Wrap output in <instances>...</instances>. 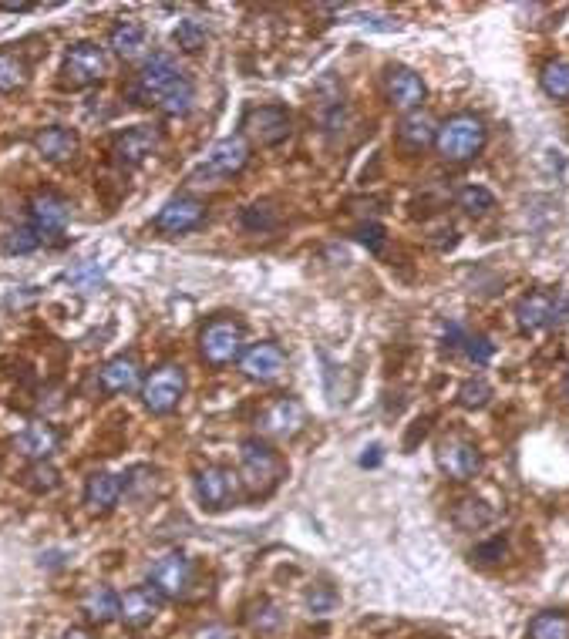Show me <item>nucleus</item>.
<instances>
[{
  "instance_id": "obj_15",
  "label": "nucleus",
  "mask_w": 569,
  "mask_h": 639,
  "mask_svg": "<svg viewBox=\"0 0 569 639\" xmlns=\"http://www.w3.org/2000/svg\"><path fill=\"white\" fill-rule=\"evenodd\" d=\"M236 478L229 468H219V465H209L196 475V495L199 502H203L209 512H223V508L233 505L236 498Z\"/></svg>"
},
{
  "instance_id": "obj_47",
  "label": "nucleus",
  "mask_w": 569,
  "mask_h": 639,
  "mask_svg": "<svg viewBox=\"0 0 569 639\" xmlns=\"http://www.w3.org/2000/svg\"><path fill=\"white\" fill-rule=\"evenodd\" d=\"M566 391H569V377H566Z\"/></svg>"
},
{
  "instance_id": "obj_10",
  "label": "nucleus",
  "mask_w": 569,
  "mask_h": 639,
  "mask_svg": "<svg viewBox=\"0 0 569 639\" xmlns=\"http://www.w3.org/2000/svg\"><path fill=\"white\" fill-rule=\"evenodd\" d=\"M290 135V115L280 105H260L250 108L243 118V138L256 145H280Z\"/></svg>"
},
{
  "instance_id": "obj_18",
  "label": "nucleus",
  "mask_w": 569,
  "mask_h": 639,
  "mask_svg": "<svg viewBox=\"0 0 569 639\" xmlns=\"http://www.w3.org/2000/svg\"><path fill=\"white\" fill-rule=\"evenodd\" d=\"M159 606H162V596L152 586H135L128 589L125 596H118V619L132 629H142L155 619Z\"/></svg>"
},
{
  "instance_id": "obj_14",
  "label": "nucleus",
  "mask_w": 569,
  "mask_h": 639,
  "mask_svg": "<svg viewBox=\"0 0 569 639\" xmlns=\"http://www.w3.org/2000/svg\"><path fill=\"white\" fill-rule=\"evenodd\" d=\"M203 222H206V206L199 199H192V196L169 199L159 209V216H155V226H159L162 233H172V236L192 233V229H199Z\"/></svg>"
},
{
  "instance_id": "obj_12",
  "label": "nucleus",
  "mask_w": 569,
  "mask_h": 639,
  "mask_svg": "<svg viewBox=\"0 0 569 639\" xmlns=\"http://www.w3.org/2000/svg\"><path fill=\"white\" fill-rule=\"evenodd\" d=\"M162 145V132L155 125H135V128H125L122 135L112 142V155L118 165H142L145 159H152L155 152H159Z\"/></svg>"
},
{
  "instance_id": "obj_33",
  "label": "nucleus",
  "mask_w": 569,
  "mask_h": 639,
  "mask_svg": "<svg viewBox=\"0 0 569 639\" xmlns=\"http://www.w3.org/2000/svg\"><path fill=\"white\" fill-rule=\"evenodd\" d=\"M58 468L51 465V461H34L31 468H27V475H24V485L31 488V492H38V495H48L58 488Z\"/></svg>"
},
{
  "instance_id": "obj_43",
  "label": "nucleus",
  "mask_w": 569,
  "mask_h": 639,
  "mask_svg": "<svg viewBox=\"0 0 569 639\" xmlns=\"http://www.w3.org/2000/svg\"><path fill=\"white\" fill-rule=\"evenodd\" d=\"M68 280L75 283V286H81V290H88L91 283H98V280H102V270H98V266H81V270L68 273Z\"/></svg>"
},
{
  "instance_id": "obj_16",
  "label": "nucleus",
  "mask_w": 569,
  "mask_h": 639,
  "mask_svg": "<svg viewBox=\"0 0 569 639\" xmlns=\"http://www.w3.org/2000/svg\"><path fill=\"white\" fill-rule=\"evenodd\" d=\"M304 424H307V411H304V404L293 401V397H280V401H273L260 414V431L266 434V438L287 441L304 428Z\"/></svg>"
},
{
  "instance_id": "obj_4",
  "label": "nucleus",
  "mask_w": 569,
  "mask_h": 639,
  "mask_svg": "<svg viewBox=\"0 0 569 639\" xmlns=\"http://www.w3.org/2000/svg\"><path fill=\"white\" fill-rule=\"evenodd\" d=\"M240 478L250 495H266L280 478V458L263 441H246L240 451Z\"/></svg>"
},
{
  "instance_id": "obj_7",
  "label": "nucleus",
  "mask_w": 569,
  "mask_h": 639,
  "mask_svg": "<svg viewBox=\"0 0 569 639\" xmlns=\"http://www.w3.org/2000/svg\"><path fill=\"white\" fill-rule=\"evenodd\" d=\"M199 350L213 367L233 364L243 354V327L233 320H213L199 337Z\"/></svg>"
},
{
  "instance_id": "obj_6",
  "label": "nucleus",
  "mask_w": 569,
  "mask_h": 639,
  "mask_svg": "<svg viewBox=\"0 0 569 639\" xmlns=\"http://www.w3.org/2000/svg\"><path fill=\"white\" fill-rule=\"evenodd\" d=\"M182 394H186V374H182L179 364H162L159 370H152L149 381L142 384V404L149 407L152 414L176 411Z\"/></svg>"
},
{
  "instance_id": "obj_1",
  "label": "nucleus",
  "mask_w": 569,
  "mask_h": 639,
  "mask_svg": "<svg viewBox=\"0 0 569 639\" xmlns=\"http://www.w3.org/2000/svg\"><path fill=\"white\" fill-rule=\"evenodd\" d=\"M485 145V125L475 115H452L445 125H438L435 148L445 162H468L482 152Z\"/></svg>"
},
{
  "instance_id": "obj_11",
  "label": "nucleus",
  "mask_w": 569,
  "mask_h": 639,
  "mask_svg": "<svg viewBox=\"0 0 569 639\" xmlns=\"http://www.w3.org/2000/svg\"><path fill=\"white\" fill-rule=\"evenodd\" d=\"M569 313V293H529L519 300L516 320L522 330H539L549 323H559Z\"/></svg>"
},
{
  "instance_id": "obj_39",
  "label": "nucleus",
  "mask_w": 569,
  "mask_h": 639,
  "mask_svg": "<svg viewBox=\"0 0 569 639\" xmlns=\"http://www.w3.org/2000/svg\"><path fill=\"white\" fill-rule=\"evenodd\" d=\"M462 347H465V354L475 360V364H489L492 354H495V347L489 344V340H485V337H472V333H468V337H462Z\"/></svg>"
},
{
  "instance_id": "obj_40",
  "label": "nucleus",
  "mask_w": 569,
  "mask_h": 639,
  "mask_svg": "<svg viewBox=\"0 0 569 639\" xmlns=\"http://www.w3.org/2000/svg\"><path fill=\"white\" fill-rule=\"evenodd\" d=\"M307 606L314 609V613L324 616V613H330V609L337 606V596L327 586H314V589L307 592Z\"/></svg>"
},
{
  "instance_id": "obj_23",
  "label": "nucleus",
  "mask_w": 569,
  "mask_h": 639,
  "mask_svg": "<svg viewBox=\"0 0 569 639\" xmlns=\"http://www.w3.org/2000/svg\"><path fill=\"white\" fill-rule=\"evenodd\" d=\"M118 498H122V481L115 475H108V471H95V475L88 478L85 485V505L91 512H112L118 505Z\"/></svg>"
},
{
  "instance_id": "obj_20",
  "label": "nucleus",
  "mask_w": 569,
  "mask_h": 639,
  "mask_svg": "<svg viewBox=\"0 0 569 639\" xmlns=\"http://www.w3.org/2000/svg\"><path fill=\"white\" fill-rule=\"evenodd\" d=\"M14 448L17 455L31 461H48L54 455V448H58V431H54L48 421H34L14 438Z\"/></svg>"
},
{
  "instance_id": "obj_13",
  "label": "nucleus",
  "mask_w": 569,
  "mask_h": 639,
  "mask_svg": "<svg viewBox=\"0 0 569 639\" xmlns=\"http://www.w3.org/2000/svg\"><path fill=\"white\" fill-rule=\"evenodd\" d=\"M68 219H71V206L68 199L54 196V192H41V196L31 199V229L44 239H58L64 236V229H68Z\"/></svg>"
},
{
  "instance_id": "obj_46",
  "label": "nucleus",
  "mask_w": 569,
  "mask_h": 639,
  "mask_svg": "<svg viewBox=\"0 0 569 639\" xmlns=\"http://www.w3.org/2000/svg\"><path fill=\"white\" fill-rule=\"evenodd\" d=\"M64 639H91L85 629H68V633H64Z\"/></svg>"
},
{
  "instance_id": "obj_38",
  "label": "nucleus",
  "mask_w": 569,
  "mask_h": 639,
  "mask_svg": "<svg viewBox=\"0 0 569 639\" xmlns=\"http://www.w3.org/2000/svg\"><path fill=\"white\" fill-rule=\"evenodd\" d=\"M250 626L260 629V633H277L283 626V613L273 603H260L250 609Z\"/></svg>"
},
{
  "instance_id": "obj_36",
  "label": "nucleus",
  "mask_w": 569,
  "mask_h": 639,
  "mask_svg": "<svg viewBox=\"0 0 569 639\" xmlns=\"http://www.w3.org/2000/svg\"><path fill=\"white\" fill-rule=\"evenodd\" d=\"M240 222L246 229H253V233H263V229H273L277 226V209L270 206V202H256V206H246Z\"/></svg>"
},
{
  "instance_id": "obj_28",
  "label": "nucleus",
  "mask_w": 569,
  "mask_h": 639,
  "mask_svg": "<svg viewBox=\"0 0 569 639\" xmlns=\"http://www.w3.org/2000/svg\"><path fill=\"white\" fill-rule=\"evenodd\" d=\"M452 522L462 532H479V529H485V525L492 522V508L485 502H479V498H462V502L455 505V512H452Z\"/></svg>"
},
{
  "instance_id": "obj_44",
  "label": "nucleus",
  "mask_w": 569,
  "mask_h": 639,
  "mask_svg": "<svg viewBox=\"0 0 569 639\" xmlns=\"http://www.w3.org/2000/svg\"><path fill=\"white\" fill-rule=\"evenodd\" d=\"M192 639H236V636H233V629L223 626V623H209L203 629H196Z\"/></svg>"
},
{
  "instance_id": "obj_19",
  "label": "nucleus",
  "mask_w": 569,
  "mask_h": 639,
  "mask_svg": "<svg viewBox=\"0 0 569 639\" xmlns=\"http://www.w3.org/2000/svg\"><path fill=\"white\" fill-rule=\"evenodd\" d=\"M283 364H287V357H283V350L277 344H253L243 354V374L260 384L277 381L283 374Z\"/></svg>"
},
{
  "instance_id": "obj_45",
  "label": "nucleus",
  "mask_w": 569,
  "mask_h": 639,
  "mask_svg": "<svg viewBox=\"0 0 569 639\" xmlns=\"http://www.w3.org/2000/svg\"><path fill=\"white\" fill-rule=\"evenodd\" d=\"M378 451H381V448H378V444H374V448H371V455H364V458H361V465H378V458H381Z\"/></svg>"
},
{
  "instance_id": "obj_30",
  "label": "nucleus",
  "mask_w": 569,
  "mask_h": 639,
  "mask_svg": "<svg viewBox=\"0 0 569 639\" xmlns=\"http://www.w3.org/2000/svg\"><path fill=\"white\" fill-rule=\"evenodd\" d=\"M539 81H543V91L549 98L566 101L569 98V61H549L543 74H539Z\"/></svg>"
},
{
  "instance_id": "obj_27",
  "label": "nucleus",
  "mask_w": 569,
  "mask_h": 639,
  "mask_svg": "<svg viewBox=\"0 0 569 639\" xmlns=\"http://www.w3.org/2000/svg\"><path fill=\"white\" fill-rule=\"evenodd\" d=\"M192 101H196V88H192L189 78H179L176 85H169L159 98H155V108H159L162 115L176 118V115H186L192 108Z\"/></svg>"
},
{
  "instance_id": "obj_42",
  "label": "nucleus",
  "mask_w": 569,
  "mask_h": 639,
  "mask_svg": "<svg viewBox=\"0 0 569 639\" xmlns=\"http://www.w3.org/2000/svg\"><path fill=\"white\" fill-rule=\"evenodd\" d=\"M357 239L371 249V253H381V246H384V229L378 226V222H367V226L357 229Z\"/></svg>"
},
{
  "instance_id": "obj_2",
  "label": "nucleus",
  "mask_w": 569,
  "mask_h": 639,
  "mask_svg": "<svg viewBox=\"0 0 569 639\" xmlns=\"http://www.w3.org/2000/svg\"><path fill=\"white\" fill-rule=\"evenodd\" d=\"M246 162H250V142L243 135H229L219 138L216 145H209L203 169L192 175V185H203V179H209V185H219V179H229V175L243 172Z\"/></svg>"
},
{
  "instance_id": "obj_5",
  "label": "nucleus",
  "mask_w": 569,
  "mask_h": 639,
  "mask_svg": "<svg viewBox=\"0 0 569 639\" xmlns=\"http://www.w3.org/2000/svg\"><path fill=\"white\" fill-rule=\"evenodd\" d=\"M105 68H108L105 48H98V44H91V41H81L64 54L61 81L68 88H88V85H98V81L105 78Z\"/></svg>"
},
{
  "instance_id": "obj_3",
  "label": "nucleus",
  "mask_w": 569,
  "mask_h": 639,
  "mask_svg": "<svg viewBox=\"0 0 569 639\" xmlns=\"http://www.w3.org/2000/svg\"><path fill=\"white\" fill-rule=\"evenodd\" d=\"M179 78H182V71H179L176 58L165 51H155L152 58H145L142 71L135 74V81L128 85V98H132L135 105H155V98H159L169 85H176Z\"/></svg>"
},
{
  "instance_id": "obj_17",
  "label": "nucleus",
  "mask_w": 569,
  "mask_h": 639,
  "mask_svg": "<svg viewBox=\"0 0 569 639\" xmlns=\"http://www.w3.org/2000/svg\"><path fill=\"white\" fill-rule=\"evenodd\" d=\"M384 95H388L391 108L411 115V111L421 108V101H425L428 91H425V81H421L411 68H391L384 74Z\"/></svg>"
},
{
  "instance_id": "obj_26",
  "label": "nucleus",
  "mask_w": 569,
  "mask_h": 639,
  "mask_svg": "<svg viewBox=\"0 0 569 639\" xmlns=\"http://www.w3.org/2000/svg\"><path fill=\"white\" fill-rule=\"evenodd\" d=\"M81 613L95 626L112 623V619H118V596L108 586H91L81 599Z\"/></svg>"
},
{
  "instance_id": "obj_34",
  "label": "nucleus",
  "mask_w": 569,
  "mask_h": 639,
  "mask_svg": "<svg viewBox=\"0 0 569 639\" xmlns=\"http://www.w3.org/2000/svg\"><path fill=\"white\" fill-rule=\"evenodd\" d=\"M458 209H465L468 216H485L489 209H495V196L485 185H465L458 192Z\"/></svg>"
},
{
  "instance_id": "obj_35",
  "label": "nucleus",
  "mask_w": 569,
  "mask_h": 639,
  "mask_svg": "<svg viewBox=\"0 0 569 639\" xmlns=\"http://www.w3.org/2000/svg\"><path fill=\"white\" fill-rule=\"evenodd\" d=\"M492 401V384L485 381V377H472V381L462 384V391H458V404L468 407V411H475V407H485Z\"/></svg>"
},
{
  "instance_id": "obj_31",
  "label": "nucleus",
  "mask_w": 569,
  "mask_h": 639,
  "mask_svg": "<svg viewBox=\"0 0 569 639\" xmlns=\"http://www.w3.org/2000/svg\"><path fill=\"white\" fill-rule=\"evenodd\" d=\"M27 85V61L21 54L0 51V91H17Z\"/></svg>"
},
{
  "instance_id": "obj_22",
  "label": "nucleus",
  "mask_w": 569,
  "mask_h": 639,
  "mask_svg": "<svg viewBox=\"0 0 569 639\" xmlns=\"http://www.w3.org/2000/svg\"><path fill=\"white\" fill-rule=\"evenodd\" d=\"M438 138V122L435 115H428V111H411V115L401 118L398 125V142L408 148V152H421V148H428L431 142Z\"/></svg>"
},
{
  "instance_id": "obj_37",
  "label": "nucleus",
  "mask_w": 569,
  "mask_h": 639,
  "mask_svg": "<svg viewBox=\"0 0 569 639\" xmlns=\"http://www.w3.org/2000/svg\"><path fill=\"white\" fill-rule=\"evenodd\" d=\"M41 246V236L34 233L31 226H21V229H11V233L4 236V249L11 256H24V253H34V249Z\"/></svg>"
},
{
  "instance_id": "obj_25",
  "label": "nucleus",
  "mask_w": 569,
  "mask_h": 639,
  "mask_svg": "<svg viewBox=\"0 0 569 639\" xmlns=\"http://www.w3.org/2000/svg\"><path fill=\"white\" fill-rule=\"evenodd\" d=\"M145 41H149V34H145V27L139 21H122V24L112 27V34H108V48L125 61L139 58V54L145 51Z\"/></svg>"
},
{
  "instance_id": "obj_29",
  "label": "nucleus",
  "mask_w": 569,
  "mask_h": 639,
  "mask_svg": "<svg viewBox=\"0 0 569 639\" xmlns=\"http://www.w3.org/2000/svg\"><path fill=\"white\" fill-rule=\"evenodd\" d=\"M529 639H569V616L566 613H539L529 623Z\"/></svg>"
},
{
  "instance_id": "obj_32",
  "label": "nucleus",
  "mask_w": 569,
  "mask_h": 639,
  "mask_svg": "<svg viewBox=\"0 0 569 639\" xmlns=\"http://www.w3.org/2000/svg\"><path fill=\"white\" fill-rule=\"evenodd\" d=\"M172 41L179 44V51H186V54H196V51H203L206 48V41H209V31L199 21H192V17H186V21H179V27L172 31Z\"/></svg>"
},
{
  "instance_id": "obj_9",
  "label": "nucleus",
  "mask_w": 569,
  "mask_h": 639,
  "mask_svg": "<svg viewBox=\"0 0 569 639\" xmlns=\"http://www.w3.org/2000/svg\"><path fill=\"white\" fill-rule=\"evenodd\" d=\"M435 461H438V468H442L445 475L455 478V481H468V478H475L482 471V451L475 448L472 441L455 438V434H452V438L438 441Z\"/></svg>"
},
{
  "instance_id": "obj_41",
  "label": "nucleus",
  "mask_w": 569,
  "mask_h": 639,
  "mask_svg": "<svg viewBox=\"0 0 569 639\" xmlns=\"http://www.w3.org/2000/svg\"><path fill=\"white\" fill-rule=\"evenodd\" d=\"M502 555H506V542H502V539H492V542L479 545V549L472 552V559L482 562V566H489V562H499Z\"/></svg>"
},
{
  "instance_id": "obj_24",
  "label": "nucleus",
  "mask_w": 569,
  "mask_h": 639,
  "mask_svg": "<svg viewBox=\"0 0 569 639\" xmlns=\"http://www.w3.org/2000/svg\"><path fill=\"white\" fill-rule=\"evenodd\" d=\"M98 381L108 394H128L139 387V364L132 357H112L98 370Z\"/></svg>"
},
{
  "instance_id": "obj_21",
  "label": "nucleus",
  "mask_w": 569,
  "mask_h": 639,
  "mask_svg": "<svg viewBox=\"0 0 569 639\" xmlns=\"http://www.w3.org/2000/svg\"><path fill=\"white\" fill-rule=\"evenodd\" d=\"M34 148H38V155L48 162H68L78 155V135L64 125H48L34 135Z\"/></svg>"
},
{
  "instance_id": "obj_8",
  "label": "nucleus",
  "mask_w": 569,
  "mask_h": 639,
  "mask_svg": "<svg viewBox=\"0 0 569 639\" xmlns=\"http://www.w3.org/2000/svg\"><path fill=\"white\" fill-rule=\"evenodd\" d=\"M149 582H152V589L159 592L162 599L186 596L189 586H192V562L182 552H165L162 559L152 562Z\"/></svg>"
}]
</instances>
